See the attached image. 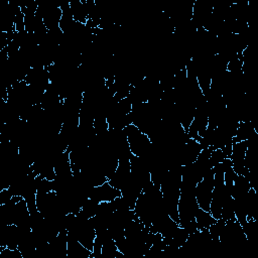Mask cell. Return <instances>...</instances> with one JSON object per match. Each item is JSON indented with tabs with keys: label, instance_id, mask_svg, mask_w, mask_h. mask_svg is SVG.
<instances>
[{
	"label": "cell",
	"instance_id": "6da1fadb",
	"mask_svg": "<svg viewBox=\"0 0 258 258\" xmlns=\"http://www.w3.org/2000/svg\"><path fill=\"white\" fill-rule=\"evenodd\" d=\"M123 131L126 135L130 151L133 155L144 157L152 149V142L150 138L139 130L134 124H129L123 129Z\"/></svg>",
	"mask_w": 258,
	"mask_h": 258
},
{
	"label": "cell",
	"instance_id": "7a4b0ae2",
	"mask_svg": "<svg viewBox=\"0 0 258 258\" xmlns=\"http://www.w3.org/2000/svg\"><path fill=\"white\" fill-rule=\"evenodd\" d=\"M214 189V170L212 169L201 181H199L195 188V196L199 207L205 211H210V206Z\"/></svg>",
	"mask_w": 258,
	"mask_h": 258
},
{
	"label": "cell",
	"instance_id": "3957f363",
	"mask_svg": "<svg viewBox=\"0 0 258 258\" xmlns=\"http://www.w3.org/2000/svg\"><path fill=\"white\" fill-rule=\"evenodd\" d=\"M121 190L117 189L116 187L112 186L110 182L107 180L103 184L94 186L89 190V198L98 202H111L114 199L121 197Z\"/></svg>",
	"mask_w": 258,
	"mask_h": 258
},
{
	"label": "cell",
	"instance_id": "277c9868",
	"mask_svg": "<svg viewBox=\"0 0 258 258\" xmlns=\"http://www.w3.org/2000/svg\"><path fill=\"white\" fill-rule=\"evenodd\" d=\"M92 251L68 234L67 258H91Z\"/></svg>",
	"mask_w": 258,
	"mask_h": 258
},
{
	"label": "cell",
	"instance_id": "5b68a950",
	"mask_svg": "<svg viewBox=\"0 0 258 258\" xmlns=\"http://www.w3.org/2000/svg\"><path fill=\"white\" fill-rule=\"evenodd\" d=\"M195 221L198 225V228L201 230V229H209L217 220L211 215L210 212L199 208L195 216Z\"/></svg>",
	"mask_w": 258,
	"mask_h": 258
},
{
	"label": "cell",
	"instance_id": "8992f818",
	"mask_svg": "<svg viewBox=\"0 0 258 258\" xmlns=\"http://www.w3.org/2000/svg\"><path fill=\"white\" fill-rule=\"evenodd\" d=\"M226 158H227V155L224 153V151L220 148H217V149H213L211 156H210V161L214 167L215 165L224 161Z\"/></svg>",
	"mask_w": 258,
	"mask_h": 258
}]
</instances>
